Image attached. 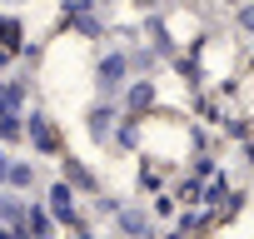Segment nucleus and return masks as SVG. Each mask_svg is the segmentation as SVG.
<instances>
[{
    "instance_id": "nucleus-1",
    "label": "nucleus",
    "mask_w": 254,
    "mask_h": 239,
    "mask_svg": "<svg viewBox=\"0 0 254 239\" xmlns=\"http://www.w3.org/2000/svg\"><path fill=\"white\" fill-rule=\"evenodd\" d=\"M0 175H5V155H0Z\"/></svg>"
}]
</instances>
